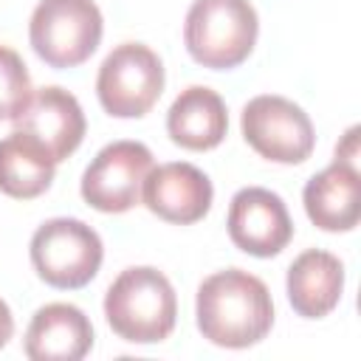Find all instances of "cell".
I'll return each mask as SVG.
<instances>
[{"label": "cell", "mask_w": 361, "mask_h": 361, "mask_svg": "<svg viewBox=\"0 0 361 361\" xmlns=\"http://www.w3.org/2000/svg\"><path fill=\"white\" fill-rule=\"evenodd\" d=\"M310 223L322 231H350L361 217V178L358 166L333 161L316 172L302 192Z\"/></svg>", "instance_id": "13"}, {"label": "cell", "mask_w": 361, "mask_h": 361, "mask_svg": "<svg viewBox=\"0 0 361 361\" xmlns=\"http://www.w3.org/2000/svg\"><path fill=\"white\" fill-rule=\"evenodd\" d=\"M240 127L248 147L274 164H302L316 147L310 116L285 96H254L243 107Z\"/></svg>", "instance_id": "7"}, {"label": "cell", "mask_w": 361, "mask_h": 361, "mask_svg": "<svg viewBox=\"0 0 361 361\" xmlns=\"http://www.w3.org/2000/svg\"><path fill=\"white\" fill-rule=\"evenodd\" d=\"M228 130V113L212 87L192 85L178 93L166 113V133L169 138L192 152H206L214 149Z\"/></svg>", "instance_id": "15"}, {"label": "cell", "mask_w": 361, "mask_h": 361, "mask_svg": "<svg viewBox=\"0 0 361 361\" xmlns=\"http://www.w3.org/2000/svg\"><path fill=\"white\" fill-rule=\"evenodd\" d=\"M212 197L214 189L209 175L186 161L152 166L141 189L144 206L155 217L175 226H192L203 220L212 209Z\"/></svg>", "instance_id": "11"}, {"label": "cell", "mask_w": 361, "mask_h": 361, "mask_svg": "<svg viewBox=\"0 0 361 361\" xmlns=\"http://www.w3.org/2000/svg\"><path fill=\"white\" fill-rule=\"evenodd\" d=\"M152 152L141 141H113L96 152L82 175V197L104 214H121L141 203Z\"/></svg>", "instance_id": "8"}, {"label": "cell", "mask_w": 361, "mask_h": 361, "mask_svg": "<svg viewBox=\"0 0 361 361\" xmlns=\"http://www.w3.org/2000/svg\"><path fill=\"white\" fill-rule=\"evenodd\" d=\"M259 34L248 0H195L186 11L183 42L189 56L212 71H228L248 59Z\"/></svg>", "instance_id": "3"}, {"label": "cell", "mask_w": 361, "mask_h": 361, "mask_svg": "<svg viewBox=\"0 0 361 361\" xmlns=\"http://www.w3.org/2000/svg\"><path fill=\"white\" fill-rule=\"evenodd\" d=\"M56 164L23 133L0 138V192L14 200L39 197L54 180Z\"/></svg>", "instance_id": "16"}, {"label": "cell", "mask_w": 361, "mask_h": 361, "mask_svg": "<svg viewBox=\"0 0 361 361\" xmlns=\"http://www.w3.org/2000/svg\"><path fill=\"white\" fill-rule=\"evenodd\" d=\"M288 302L305 319H322L336 310L344 290V265L322 248L302 251L288 268Z\"/></svg>", "instance_id": "14"}, {"label": "cell", "mask_w": 361, "mask_h": 361, "mask_svg": "<svg viewBox=\"0 0 361 361\" xmlns=\"http://www.w3.org/2000/svg\"><path fill=\"white\" fill-rule=\"evenodd\" d=\"M161 56L144 42L116 45L96 76V96L104 113L116 118H141L152 110L164 90Z\"/></svg>", "instance_id": "6"}, {"label": "cell", "mask_w": 361, "mask_h": 361, "mask_svg": "<svg viewBox=\"0 0 361 361\" xmlns=\"http://www.w3.org/2000/svg\"><path fill=\"white\" fill-rule=\"evenodd\" d=\"M31 76L17 51L0 45V121H14L31 102Z\"/></svg>", "instance_id": "17"}, {"label": "cell", "mask_w": 361, "mask_h": 361, "mask_svg": "<svg viewBox=\"0 0 361 361\" xmlns=\"http://www.w3.org/2000/svg\"><path fill=\"white\" fill-rule=\"evenodd\" d=\"M104 316L118 338L130 344H158L175 330V288L158 268L133 265L107 288Z\"/></svg>", "instance_id": "2"}, {"label": "cell", "mask_w": 361, "mask_h": 361, "mask_svg": "<svg viewBox=\"0 0 361 361\" xmlns=\"http://www.w3.org/2000/svg\"><path fill=\"white\" fill-rule=\"evenodd\" d=\"M355 158H358V127H350L347 135H344V141L336 147V161H344L350 166H358Z\"/></svg>", "instance_id": "18"}, {"label": "cell", "mask_w": 361, "mask_h": 361, "mask_svg": "<svg viewBox=\"0 0 361 361\" xmlns=\"http://www.w3.org/2000/svg\"><path fill=\"white\" fill-rule=\"evenodd\" d=\"M104 20L93 0H39L28 39L48 68H76L93 56L102 42Z\"/></svg>", "instance_id": "4"}, {"label": "cell", "mask_w": 361, "mask_h": 361, "mask_svg": "<svg viewBox=\"0 0 361 361\" xmlns=\"http://www.w3.org/2000/svg\"><path fill=\"white\" fill-rule=\"evenodd\" d=\"M195 316L203 338L217 347L243 350L271 333L274 302L259 276L226 268L200 282Z\"/></svg>", "instance_id": "1"}, {"label": "cell", "mask_w": 361, "mask_h": 361, "mask_svg": "<svg viewBox=\"0 0 361 361\" xmlns=\"http://www.w3.org/2000/svg\"><path fill=\"white\" fill-rule=\"evenodd\" d=\"M14 130L28 135L54 164H59L76 152L87 124L76 96L51 85L31 96L28 107L14 118Z\"/></svg>", "instance_id": "10"}, {"label": "cell", "mask_w": 361, "mask_h": 361, "mask_svg": "<svg viewBox=\"0 0 361 361\" xmlns=\"http://www.w3.org/2000/svg\"><path fill=\"white\" fill-rule=\"evenodd\" d=\"M11 333H14V319H11L8 305L0 299V347H6V344H8Z\"/></svg>", "instance_id": "19"}, {"label": "cell", "mask_w": 361, "mask_h": 361, "mask_svg": "<svg viewBox=\"0 0 361 361\" xmlns=\"http://www.w3.org/2000/svg\"><path fill=\"white\" fill-rule=\"evenodd\" d=\"M23 347L31 361H79L93 347V324L76 305L51 302L31 316Z\"/></svg>", "instance_id": "12"}, {"label": "cell", "mask_w": 361, "mask_h": 361, "mask_svg": "<svg viewBox=\"0 0 361 361\" xmlns=\"http://www.w3.org/2000/svg\"><path fill=\"white\" fill-rule=\"evenodd\" d=\"M228 237L251 257H276L293 237V220L285 200L262 186L240 189L228 203Z\"/></svg>", "instance_id": "9"}, {"label": "cell", "mask_w": 361, "mask_h": 361, "mask_svg": "<svg viewBox=\"0 0 361 361\" xmlns=\"http://www.w3.org/2000/svg\"><path fill=\"white\" fill-rule=\"evenodd\" d=\"M37 276L59 290L85 288L102 268L104 245L102 237L76 217L45 220L28 245Z\"/></svg>", "instance_id": "5"}]
</instances>
